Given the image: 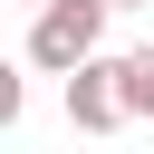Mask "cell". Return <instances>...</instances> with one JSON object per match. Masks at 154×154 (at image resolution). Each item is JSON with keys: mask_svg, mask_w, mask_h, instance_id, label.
Returning <instances> with one entry per match:
<instances>
[{"mask_svg": "<svg viewBox=\"0 0 154 154\" xmlns=\"http://www.w3.org/2000/svg\"><path fill=\"white\" fill-rule=\"evenodd\" d=\"M106 10L116 0H48V10H29V67H48V77L87 67L106 48Z\"/></svg>", "mask_w": 154, "mask_h": 154, "instance_id": "6da1fadb", "label": "cell"}, {"mask_svg": "<svg viewBox=\"0 0 154 154\" xmlns=\"http://www.w3.org/2000/svg\"><path fill=\"white\" fill-rule=\"evenodd\" d=\"M67 125H77V135H116V125H135V116H125V77H116L106 48H96L87 67H67Z\"/></svg>", "mask_w": 154, "mask_h": 154, "instance_id": "7a4b0ae2", "label": "cell"}, {"mask_svg": "<svg viewBox=\"0 0 154 154\" xmlns=\"http://www.w3.org/2000/svg\"><path fill=\"white\" fill-rule=\"evenodd\" d=\"M116 77H125V116H135V125H154V38H144V48H125V58H116Z\"/></svg>", "mask_w": 154, "mask_h": 154, "instance_id": "3957f363", "label": "cell"}, {"mask_svg": "<svg viewBox=\"0 0 154 154\" xmlns=\"http://www.w3.org/2000/svg\"><path fill=\"white\" fill-rule=\"evenodd\" d=\"M116 10H144V0H116Z\"/></svg>", "mask_w": 154, "mask_h": 154, "instance_id": "277c9868", "label": "cell"}, {"mask_svg": "<svg viewBox=\"0 0 154 154\" xmlns=\"http://www.w3.org/2000/svg\"><path fill=\"white\" fill-rule=\"evenodd\" d=\"M29 10H48V0H29Z\"/></svg>", "mask_w": 154, "mask_h": 154, "instance_id": "5b68a950", "label": "cell"}]
</instances>
